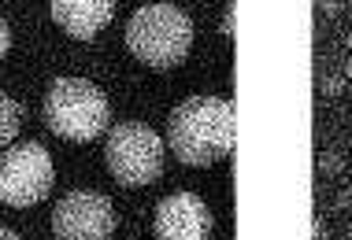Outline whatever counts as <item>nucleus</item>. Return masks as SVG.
<instances>
[{"instance_id": "11", "label": "nucleus", "mask_w": 352, "mask_h": 240, "mask_svg": "<svg viewBox=\"0 0 352 240\" xmlns=\"http://www.w3.org/2000/svg\"><path fill=\"white\" fill-rule=\"evenodd\" d=\"M223 37L226 41H237V0H226V12H223Z\"/></svg>"}, {"instance_id": "18", "label": "nucleus", "mask_w": 352, "mask_h": 240, "mask_svg": "<svg viewBox=\"0 0 352 240\" xmlns=\"http://www.w3.org/2000/svg\"><path fill=\"white\" fill-rule=\"evenodd\" d=\"M341 78H352V56L345 60V67H341Z\"/></svg>"}, {"instance_id": "13", "label": "nucleus", "mask_w": 352, "mask_h": 240, "mask_svg": "<svg viewBox=\"0 0 352 240\" xmlns=\"http://www.w3.org/2000/svg\"><path fill=\"white\" fill-rule=\"evenodd\" d=\"M322 15H341V8H345V0H316Z\"/></svg>"}, {"instance_id": "12", "label": "nucleus", "mask_w": 352, "mask_h": 240, "mask_svg": "<svg viewBox=\"0 0 352 240\" xmlns=\"http://www.w3.org/2000/svg\"><path fill=\"white\" fill-rule=\"evenodd\" d=\"M319 93L334 100V96H341V93H345V78H341V74H322V82H319Z\"/></svg>"}, {"instance_id": "9", "label": "nucleus", "mask_w": 352, "mask_h": 240, "mask_svg": "<svg viewBox=\"0 0 352 240\" xmlns=\"http://www.w3.org/2000/svg\"><path fill=\"white\" fill-rule=\"evenodd\" d=\"M19 130H23V108L8 93H0V152L19 137Z\"/></svg>"}, {"instance_id": "2", "label": "nucleus", "mask_w": 352, "mask_h": 240, "mask_svg": "<svg viewBox=\"0 0 352 240\" xmlns=\"http://www.w3.org/2000/svg\"><path fill=\"white\" fill-rule=\"evenodd\" d=\"M126 48L152 71H170L193 48V23L175 4H145L126 23Z\"/></svg>"}, {"instance_id": "10", "label": "nucleus", "mask_w": 352, "mask_h": 240, "mask_svg": "<svg viewBox=\"0 0 352 240\" xmlns=\"http://www.w3.org/2000/svg\"><path fill=\"white\" fill-rule=\"evenodd\" d=\"M341 170H345V156H341L338 148H322L319 152V174L322 178H338Z\"/></svg>"}, {"instance_id": "5", "label": "nucleus", "mask_w": 352, "mask_h": 240, "mask_svg": "<svg viewBox=\"0 0 352 240\" xmlns=\"http://www.w3.org/2000/svg\"><path fill=\"white\" fill-rule=\"evenodd\" d=\"M56 170L41 141H23L0 156V200L8 207H34L52 192Z\"/></svg>"}, {"instance_id": "3", "label": "nucleus", "mask_w": 352, "mask_h": 240, "mask_svg": "<svg viewBox=\"0 0 352 240\" xmlns=\"http://www.w3.org/2000/svg\"><path fill=\"white\" fill-rule=\"evenodd\" d=\"M45 126L63 141H97L111 126V104L93 82L56 78L45 93Z\"/></svg>"}, {"instance_id": "16", "label": "nucleus", "mask_w": 352, "mask_h": 240, "mask_svg": "<svg viewBox=\"0 0 352 240\" xmlns=\"http://www.w3.org/2000/svg\"><path fill=\"white\" fill-rule=\"evenodd\" d=\"M311 240H330V229L322 218H316V226H311Z\"/></svg>"}, {"instance_id": "7", "label": "nucleus", "mask_w": 352, "mask_h": 240, "mask_svg": "<svg viewBox=\"0 0 352 240\" xmlns=\"http://www.w3.org/2000/svg\"><path fill=\"white\" fill-rule=\"evenodd\" d=\"M156 240H212V211L197 192H170L156 207Z\"/></svg>"}, {"instance_id": "1", "label": "nucleus", "mask_w": 352, "mask_h": 240, "mask_svg": "<svg viewBox=\"0 0 352 240\" xmlns=\"http://www.w3.org/2000/svg\"><path fill=\"white\" fill-rule=\"evenodd\" d=\"M167 141L178 163L186 167H212L234 156L237 144V115L230 100L219 96H189L167 122Z\"/></svg>"}, {"instance_id": "6", "label": "nucleus", "mask_w": 352, "mask_h": 240, "mask_svg": "<svg viewBox=\"0 0 352 240\" xmlns=\"http://www.w3.org/2000/svg\"><path fill=\"white\" fill-rule=\"evenodd\" d=\"M119 215L108 196L100 192H67L52 211V229L60 240H111Z\"/></svg>"}, {"instance_id": "14", "label": "nucleus", "mask_w": 352, "mask_h": 240, "mask_svg": "<svg viewBox=\"0 0 352 240\" xmlns=\"http://www.w3.org/2000/svg\"><path fill=\"white\" fill-rule=\"evenodd\" d=\"M349 207H352V185L341 189L338 196H334V211H349Z\"/></svg>"}, {"instance_id": "4", "label": "nucleus", "mask_w": 352, "mask_h": 240, "mask_svg": "<svg viewBox=\"0 0 352 240\" xmlns=\"http://www.w3.org/2000/svg\"><path fill=\"white\" fill-rule=\"evenodd\" d=\"M167 144L156 130L145 122H119L108 133V148H104V163H108L111 178L122 189H145L164 174Z\"/></svg>"}, {"instance_id": "20", "label": "nucleus", "mask_w": 352, "mask_h": 240, "mask_svg": "<svg viewBox=\"0 0 352 240\" xmlns=\"http://www.w3.org/2000/svg\"><path fill=\"white\" fill-rule=\"evenodd\" d=\"M341 240H352V229H349V233H345V237H341Z\"/></svg>"}, {"instance_id": "15", "label": "nucleus", "mask_w": 352, "mask_h": 240, "mask_svg": "<svg viewBox=\"0 0 352 240\" xmlns=\"http://www.w3.org/2000/svg\"><path fill=\"white\" fill-rule=\"evenodd\" d=\"M8 48H12V34H8V23L0 19V60L8 56Z\"/></svg>"}, {"instance_id": "19", "label": "nucleus", "mask_w": 352, "mask_h": 240, "mask_svg": "<svg viewBox=\"0 0 352 240\" xmlns=\"http://www.w3.org/2000/svg\"><path fill=\"white\" fill-rule=\"evenodd\" d=\"M345 45H349V48H352V30H349V34H345Z\"/></svg>"}, {"instance_id": "17", "label": "nucleus", "mask_w": 352, "mask_h": 240, "mask_svg": "<svg viewBox=\"0 0 352 240\" xmlns=\"http://www.w3.org/2000/svg\"><path fill=\"white\" fill-rule=\"evenodd\" d=\"M0 240H23V237H19V233H12L8 226H0Z\"/></svg>"}, {"instance_id": "8", "label": "nucleus", "mask_w": 352, "mask_h": 240, "mask_svg": "<svg viewBox=\"0 0 352 240\" xmlns=\"http://www.w3.org/2000/svg\"><path fill=\"white\" fill-rule=\"evenodd\" d=\"M52 19L63 34L93 41L116 19V0H52Z\"/></svg>"}]
</instances>
